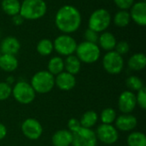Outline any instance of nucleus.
I'll list each match as a JSON object with an SVG mask.
<instances>
[{"label": "nucleus", "mask_w": 146, "mask_h": 146, "mask_svg": "<svg viewBox=\"0 0 146 146\" xmlns=\"http://www.w3.org/2000/svg\"><path fill=\"white\" fill-rule=\"evenodd\" d=\"M130 50V46L127 41H120L116 43L115 47V51L120 54L121 56H123L127 54Z\"/></svg>", "instance_id": "32"}, {"label": "nucleus", "mask_w": 146, "mask_h": 146, "mask_svg": "<svg viewBox=\"0 0 146 146\" xmlns=\"http://www.w3.org/2000/svg\"><path fill=\"white\" fill-rule=\"evenodd\" d=\"M53 50V42L49 38H43L37 44V51L39 55L43 56H47L50 55Z\"/></svg>", "instance_id": "27"}, {"label": "nucleus", "mask_w": 146, "mask_h": 146, "mask_svg": "<svg viewBox=\"0 0 146 146\" xmlns=\"http://www.w3.org/2000/svg\"><path fill=\"white\" fill-rule=\"evenodd\" d=\"M81 68V62L74 55L68 56L64 61V69L66 72L75 75L80 73Z\"/></svg>", "instance_id": "20"}, {"label": "nucleus", "mask_w": 146, "mask_h": 146, "mask_svg": "<svg viewBox=\"0 0 146 146\" xmlns=\"http://www.w3.org/2000/svg\"><path fill=\"white\" fill-rule=\"evenodd\" d=\"M0 56H1V55H0Z\"/></svg>", "instance_id": "40"}, {"label": "nucleus", "mask_w": 146, "mask_h": 146, "mask_svg": "<svg viewBox=\"0 0 146 146\" xmlns=\"http://www.w3.org/2000/svg\"><path fill=\"white\" fill-rule=\"evenodd\" d=\"M18 68V60L14 55L2 54L0 56V68L10 73Z\"/></svg>", "instance_id": "19"}, {"label": "nucleus", "mask_w": 146, "mask_h": 146, "mask_svg": "<svg viewBox=\"0 0 146 146\" xmlns=\"http://www.w3.org/2000/svg\"><path fill=\"white\" fill-rule=\"evenodd\" d=\"M115 122L117 130L121 132H131L137 127L138 120L131 114H122L116 117Z\"/></svg>", "instance_id": "14"}, {"label": "nucleus", "mask_w": 146, "mask_h": 146, "mask_svg": "<svg viewBox=\"0 0 146 146\" xmlns=\"http://www.w3.org/2000/svg\"><path fill=\"white\" fill-rule=\"evenodd\" d=\"M76 40L70 36L69 34H62L59 35L53 42L54 50L60 56H68L73 55L77 48Z\"/></svg>", "instance_id": "7"}, {"label": "nucleus", "mask_w": 146, "mask_h": 146, "mask_svg": "<svg viewBox=\"0 0 146 146\" xmlns=\"http://www.w3.org/2000/svg\"><path fill=\"white\" fill-rule=\"evenodd\" d=\"M0 38H1V32H0Z\"/></svg>", "instance_id": "39"}, {"label": "nucleus", "mask_w": 146, "mask_h": 146, "mask_svg": "<svg viewBox=\"0 0 146 146\" xmlns=\"http://www.w3.org/2000/svg\"><path fill=\"white\" fill-rule=\"evenodd\" d=\"M30 85L36 93L46 94L55 86V77L47 70H41L32 77Z\"/></svg>", "instance_id": "3"}, {"label": "nucleus", "mask_w": 146, "mask_h": 146, "mask_svg": "<svg viewBox=\"0 0 146 146\" xmlns=\"http://www.w3.org/2000/svg\"><path fill=\"white\" fill-rule=\"evenodd\" d=\"M5 82H6L7 84H9V86H11V85L15 82V79H14L13 76H9L8 79H7V80H6Z\"/></svg>", "instance_id": "38"}, {"label": "nucleus", "mask_w": 146, "mask_h": 146, "mask_svg": "<svg viewBox=\"0 0 146 146\" xmlns=\"http://www.w3.org/2000/svg\"><path fill=\"white\" fill-rule=\"evenodd\" d=\"M6 135H7V128L3 123H0V140H3L6 137Z\"/></svg>", "instance_id": "37"}, {"label": "nucleus", "mask_w": 146, "mask_h": 146, "mask_svg": "<svg viewBox=\"0 0 146 146\" xmlns=\"http://www.w3.org/2000/svg\"><path fill=\"white\" fill-rule=\"evenodd\" d=\"M114 24L118 27H126L129 25L131 21L130 14L127 10H120L116 12V14L114 16Z\"/></svg>", "instance_id": "25"}, {"label": "nucleus", "mask_w": 146, "mask_h": 146, "mask_svg": "<svg viewBox=\"0 0 146 146\" xmlns=\"http://www.w3.org/2000/svg\"><path fill=\"white\" fill-rule=\"evenodd\" d=\"M136 102L137 104L142 109L145 110L146 109V89L145 87H143L139 91L137 92L136 95Z\"/></svg>", "instance_id": "31"}, {"label": "nucleus", "mask_w": 146, "mask_h": 146, "mask_svg": "<svg viewBox=\"0 0 146 146\" xmlns=\"http://www.w3.org/2000/svg\"><path fill=\"white\" fill-rule=\"evenodd\" d=\"M80 127H81L80 121L76 118H71L68 120V131H70L71 133H74L75 131H77Z\"/></svg>", "instance_id": "35"}, {"label": "nucleus", "mask_w": 146, "mask_h": 146, "mask_svg": "<svg viewBox=\"0 0 146 146\" xmlns=\"http://www.w3.org/2000/svg\"><path fill=\"white\" fill-rule=\"evenodd\" d=\"M76 85V78L74 75L63 71L55 77V86L61 91L68 92L72 90Z\"/></svg>", "instance_id": "15"}, {"label": "nucleus", "mask_w": 146, "mask_h": 146, "mask_svg": "<svg viewBox=\"0 0 146 146\" xmlns=\"http://www.w3.org/2000/svg\"><path fill=\"white\" fill-rule=\"evenodd\" d=\"M96 136L98 140L105 145H113L119 139V132L112 124H101L97 128Z\"/></svg>", "instance_id": "10"}, {"label": "nucleus", "mask_w": 146, "mask_h": 146, "mask_svg": "<svg viewBox=\"0 0 146 146\" xmlns=\"http://www.w3.org/2000/svg\"><path fill=\"white\" fill-rule=\"evenodd\" d=\"M73 146H96L98 139L96 133L92 128L80 127L77 131L72 133Z\"/></svg>", "instance_id": "9"}, {"label": "nucleus", "mask_w": 146, "mask_h": 146, "mask_svg": "<svg viewBox=\"0 0 146 146\" xmlns=\"http://www.w3.org/2000/svg\"><path fill=\"white\" fill-rule=\"evenodd\" d=\"M47 11V4L44 0H23L21 3L20 15L25 20H38Z\"/></svg>", "instance_id": "2"}, {"label": "nucleus", "mask_w": 146, "mask_h": 146, "mask_svg": "<svg viewBox=\"0 0 146 146\" xmlns=\"http://www.w3.org/2000/svg\"><path fill=\"white\" fill-rule=\"evenodd\" d=\"M72 133L66 129L56 131L51 138L53 146H70L72 145Z\"/></svg>", "instance_id": "17"}, {"label": "nucleus", "mask_w": 146, "mask_h": 146, "mask_svg": "<svg viewBox=\"0 0 146 146\" xmlns=\"http://www.w3.org/2000/svg\"><path fill=\"white\" fill-rule=\"evenodd\" d=\"M12 95L18 103L21 104H29L35 99L36 92L29 83L19 81L12 88Z\"/></svg>", "instance_id": "6"}, {"label": "nucleus", "mask_w": 146, "mask_h": 146, "mask_svg": "<svg viewBox=\"0 0 146 146\" xmlns=\"http://www.w3.org/2000/svg\"><path fill=\"white\" fill-rule=\"evenodd\" d=\"M1 6L3 11L9 16H14L20 14L21 3L19 0H3Z\"/></svg>", "instance_id": "22"}, {"label": "nucleus", "mask_w": 146, "mask_h": 146, "mask_svg": "<svg viewBox=\"0 0 146 146\" xmlns=\"http://www.w3.org/2000/svg\"><path fill=\"white\" fill-rule=\"evenodd\" d=\"M137 106L136 95L131 91H124L118 98V108L122 114H131Z\"/></svg>", "instance_id": "12"}, {"label": "nucleus", "mask_w": 146, "mask_h": 146, "mask_svg": "<svg viewBox=\"0 0 146 146\" xmlns=\"http://www.w3.org/2000/svg\"><path fill=\"white\" fill-rule=\"evenodd\" d=\"M98 33H96L95 31L88 28L86 29V31L85 32V34H84V37H85V41H87V42H91V43H94V44H97L98 43Z\"/></svg>", "instance_id": "33"}, {"label": "nucleus", "mask_w": 146, "mask_h": 146, "mask_svg": "<svg viewBox=\"0 0 146 146\" xmlns=\"http://www.w3.org/2000/svg\"><path fill=\"white\" fill-rule=\"evenodd\" d=\"M128 146H146V136L141 132L131 133L127 139Z\"/></svg>", "instance_id": "26"}, {"label": "nucleus", "mask_w": 146, "mask_h": 146, "mask_svg": "<svg viewBox=\"0 0 146 146\" xmlns=\"http://www.w3.org/2000/svg\"><path fill=\"white\" fill-rule=\"evenodd\" d=\"M12 95V87L6 82H0V101L7 100Z\"/></svg>", "instance_id": "30"}, {"label": "nucleus", "mask_w": 146, "mask_h": 146, "mask_svg": "<svg viewBox=\"0 0 146 146\" xmlns=\"http://www.w3.org/2000/svg\"><path fill=\"white\" fill-rule=\"evenodd\" d=\"M103 67L107 73L118 74L123 70L124 59L115 50L108 51L103 58Z\"/></svg>", "instance_id": "8"}, {"label": "nucleus", "mask_w": 146, "mask_h": 146, "mask_svg": "<svg viewBox=\"0 0 146 146\" xmlns=\"http://www.w3.org/2000/svg\"><path fill=\"white\" fill-rule=\"evenodd\" d=\"M55 25L64 34L76 32L81 25V15L73 5H63L55 15Z\"/></svg>", "instance_id": "1"}, {"label": "nucleus", "mask_w": 146, "mask_h": 146, "mask_svg": "<svg viewBox=\"0 0 146 146\" xmlns=\"http://www.w3.org/2000/svg\"><path fill=\"white\" fill-rule=\"evenodd\" d=\"M111 23V15L105 9H98L92 13L88 20V28L96 33H103Z\"/></svg>", "instance_id": "5"}, {"label": "nucleus", "mask_w": 146, "mask_h": 146, "mask_svg": "<svg viewBox=\"0 0 146 146\" xmlns=\"http://www.w3.org/2000/svg\"><path fill=\"white\" fill-rule=\"evenodd\" d=\"M20 49H21V43L16 38L12 36L4 38L0 44V50L2 54L15 56V54L19 52Z\"/></svg>", "instance_id": "16"}, {"label": "nucleus", "mask_w": 146, "mask_h": 146, "mask_svg": "<svg viewBox=\"0 0 146 146\" xmlns=\"http://www.w3.org/2000/svg\"><path fill=\"white\" fill-rule=\"evenodd\" d=\"M23 135L30 140H37L43 134V127L34 118H27L21 124Z\"/></svg>", "instance_id": "11"}, {"label": "nucleus", "mask_w": 146, "mask_h": 146, "mask_svg": "<svg viewBox=\"0 0 146 146\" xmlns=\"http://www.w3.org/2000/svg\"><path fill=\"white\" fill-rule=\"evenodd\" d=\"M98 43L99 44V48H102L106 51H111L115 50L117 41L115 37L111 33L103 32L98 36Z\"/></svg>", "instance_id": "18"}, {"label": "nucleus", "mask_w": 146, "mask_h": 146, "mask_svg": "<svg viewBox=\"0 0 146 146\" xmlns=\"http://www.w3.org/2000/svg\"><path fill=\"white\" fill-rule=\"evenodd\" d=\"M130 17L136 24L141 27L146 25V3L140 1L134 3L130 8Z\"/></svg>", "instance_id": "13"}, {"label": "nucleus", "mask_w": 146, "mask_h": 146, "mask_svg": "<svg viewBox=\"0 0 146 146\" xmlns=\"http://www.w3.org/2000/svg\"><path fill=\"white\" fill-rule=\"evenodd\" d=\"M48 72L53 75H57L64 71V60L61 56H53L48 62Z\"/></svg>", "instance_id": "24"}, {"label": "nucleus", "mask_w": 146, "mask_h": 146, "mask_svg": "<svg viewBox=\"0 0 146 146\" xmlns=\"http://www.w3.org/2000/svg\"><path fill=\"white\" fill-rule=\"evenodd\" d=\"M75 53L81 62L91 64L99 59L101 50L98 44L83 41L77 45Z\"/></svg>", "instance_id": "4"}, {"label": "nucleus", "mask_w": 146, "mask_h": 146, "mask_svg": "<svg viewBox=\"0 0 146 146\" xmlns=\"http://www.w3.org/2000/svg\"><path fill=\"white\" fill-rule=\"evenodd\" d=\"M126 85L131 92H138L143 87H145L142 80L135 75L129 76L126 80Z\"/></svg>", "instance_id": "29"}, {"label": "nucleus", "mask_w": 146, "mask_h": 146, "mask_svg": "<svg viewBox=\"0 0 146 146\" xmlns=\"http://www.w3.org/2000/svg\"><path fill=\"white\" fill-rule=\"evenodd\" d=\"M116 112L112 108H106L103 110L100 115V120L103 124H112L116 119Z\"/></svg>", "instance_id": "28"}, {"label": "nucleus", "mask_w": 146, "mask_h": 146, "mask_svg": "<svg viewBox=\"0 0 146 146\" xmlns=\"http://www.w3.org/2000/svg\"><path fill=\"white\" fill-rule=\"evenodd\" d=\"M127 65L133 71H141L146 66V56L144 53H135L128 60Z\"/></svg>", "instance_id": "21"}, {"label": "nucleus", "mask_w": 146, "mask_h": 146, "mask_svg": "<svg viewBox=\"0 0 146 146\" xmlns=\"http://www.w3.org/2000/svg\"><path fill=\"white\" fill-rule=\"evenodd\" d=\"M24 20L25 19L20 14H17V15L12 16V21L15 26H21L24 22Z\"/></svg>", "instance_id": "36"}, {"label": "nucleus", "mask_w": 146, "mask_h": 146, "mask_svg": "<svg viewBox=\"0 0 146 146\" xmlns=\"http://www.w3.org/2000/svg\"><path fill=\"white\" fill-rule=\"evenodd\" d=\"M114 3L121 10H127L133 6L134 0H114Z\"/></svg>", "instance_id": "34"}, {"label": "nucleus", "mask_w": 146, "mask_h": 146, "mask_svg": "<svg viewBox=\"0 0 146 146\" xmlns=\"http://www.w3.org/2000/svg\"><path fill=\"white\" fill-rule=\"evenodd\" d=\"M98 121V115L97 114V112H95L94 110H88L82 115L80 120V123L82 127L92 128L97 124Z\"/></svg>", "instance_id": "23"}]
</instances>
